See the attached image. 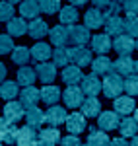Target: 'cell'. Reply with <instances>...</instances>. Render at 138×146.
Instances as JSON below:
<instances>
[{
	"mask_svg": "<svg viewBox=\"0 0 138 146\" xmlns=\"http://www.w3.org/2000/svg\"><path fill=\"white\" fill-rule=\"evenodd\" d=\"M101 92L105 94V98L115 100V98H119V96L125 92V80L121 78L119 74L111 72V74H107L103 78V82H101Z\"/></svg>",
	"mask_w": 138,
	"mask_h": 146,
	"instance_id": "6da1fadb",
	"label": "cell"
},
{
	"mask_svg": "<svg viewBox=\"0 0 138 146\" xmlns=\"http://www.w3.org/2000/svg\"><path fill=\"white\" fill-rule=\"evenodd\" d=\"M88 41H92V35L86 25H70L68 27V43L72 47H86Z\"/></svg>",
	"mask_w": 138,
	"mask_h": 146,
	"instance_id": "7a4b0ae2",
	"label": "cell"
},
{
	"mask_svg": "<svg viewBox=\"0 0 138 146\" xmlns=\"http://www.w3.org/2000/svg\"><path fill=\"white\" fill-rule=\"evenodd\" d=\"M113 49H115V53L119 56H130L132 51L136 49V41H134V37L123 33V35H119V37H115Z\"/></svg>",
	"mask_w": 138,
	"mask_h": 146,
	"instance_id": "3957f363",
	"label": "cell"
},
{
	"mask_svg": "<svg viewBox=\"0 0 138 146\" xmlns=\"http://www.w3.org/2000/svg\"><path fill=\"white\" fill-rule=\"evenodd\" d=\"M105 20H107L105 10H99V8H95V6L90 8V10L84 14V25H86L88 29H99V27H103Z\"/></svg>",
	"mask_w": 138,
	"mask_h": 146,
	"instance_id": "277c9868",
	"label": "cell"
},
{
	"mask_svg": "<svg viewBox=\"0 0 138 146\" xmlns=\"http://www.w3.org/2000/svg\"><path fill=\"white\" fill-rule=\"evenodd\" d=\"M93 60L92 56V49H86V47H70V62L76 64V66H90Z\"/></svg>",
	"mask_w": 138,
	"mask_h": 146,
	"instance_id": "5b68a950",
	"label": "cell"
},
{
	"mask_svg": "<svg viewBox=\"0 0 138 146\" xmlns=\"http://www.w3.org/2000/svg\"><path fill=\"white\" fill-rule=\"evenodd\" d=\"M84 96L86 94H84L82 88H78V86H68L64 90V94H62V100H64V105H68L70 109H76V107H82V103L86 100Z\"/></svg>",
	"mask_w": 138,
	"mask_h": 146,
	"instance_id": "8992f818",
	"label": "cell"
},
{
	"mask_svg": "<svg viewBox=\"0 0 138 146\" xmlns=\"http://www.w3.org/2000/svg\"><path fill=\"white\" fill-rule=\"evenodd\" d=\"M4 117L10 123L22 121V117H25V107L22 105V101H16V100L6 101V105H4Z\"/></svg>",
	"mask_w": 138,
	"mask_h": 146,
	"instance_id": "52a82bcc",
	"label": "cell"
},
{
	"mask_svg": "<svg viewBox=\"0 0 138 146\" xmlns=\"http://www.w3.org/2000/svg\"><path fill=\"white\" fill-rule=\"evenodd\" d=\"M80 88L84 90V94L88 96V98H95L99 92H101V80L97 74H88V76H84L80 82Z\"/></svg>",
	"mask_w": 138,
	"mask_h": 146,
	"instance_id": "ba28073f",
	"label": "cell"
},
{
	"mask_svg": "<svg viewBox=\"0 0 138 146\" xmlns=\"http://www.w3.org/2000/svg\"><path fill=\"white\" fill-rule=\"evenodd\" d=\"M66 119H68L66 109L60 105H49V109L45 111V123H49L51 127H58V125L66 123Z\"/></svg>",
	"mask_w": 138,
	"mask_h": 146,
	"instance_id": "9c48e42d",
	"label": "cell"
},
{
	"mask_svg": "<svg viewBox=\"0 0 138 146\" xmlns=\"http://www.w3.org/2000/svg\"><path fill=\"white\" fill-rule=\"evenodd\" d=\"M16 138H18V127H16V123L6 121V117H0V142L16 144Z\"/></svg>",
	"mask_w": 138,
	"mask_h": 146,
	"instance_id": "30bf717a",
	"label": "cell"
},
{
	"mask_svg": "<svg viewBox=\"0 0 138 146\" xmlns=\"http://www.w3.org/2000/svg\"><path fill=\"white\" fill-rule=\"evenodd\" d=\"M119 123H121V119H119V113L117 111H101L99 117H97L99 131H105V133L119 129Z\"/></svg>",
	"mask_w": 138,
	"mask_h": 146,
	"instance_id": "8fae6325",
	"label": "cell"
},
{
	"mask_svg": "<svg viewBox=\"0 0 138 146\" xmlns=\"http://www.w3.org/2000/svg\"><path fill=\"white\" fill-rule=\"evenodd\" d=\"M86 127H88V121H86V115L84 113H70L68 119H66V129H68L70 135H80L86 131Z\"/></svg>",
	"mask_w": 138,
	"mask_h": 146,
	"instance_id": "7c38bea8",
	"label": "cell"
},
{
	"mask_svg": "<svg viewBox=\"0 0 138 146\" xmlns=\"http://www.w3.org/2000/svg\"><path fill=\"white\" fill-rule=\"evenodd\" d=\"M29 51H31V60H33L35 64H37V62H47V60L53 56L51 45H49V43H43V41H37Z\"/></svg>",
	"mask_w": 138,
	"mask_h": 146,
	"instance_id": "4fadbf2b",
	"label": "cell"
},
{
	"mask_svg": "<svg viewBox=\"0 0 138 146\" xmlns=\"http://www.w3.org/2000/svg\"><path fill=\"white\" fill-rule=\"evenodd\" d=\"M35 72H37V78L43 84H51L57 78V64L55 62H39L35 66Z\"/></svg>",
	"mask_w": 138,
	"mask_h": 146,
	"instance_id": "5bb4252c",
	"label": "cell"
},
{
	"mask_svg": "<svg viewBox=\"0 0 138 146\" xmlns=\"http://www.w3.org/2000/svg\"><path fill=\"white\" fill-rule=\"evenodd\" d=\"M113 49V41H111V35L107 33H97L92 37V51H95L97 55H105Z\"/></svg>",
	"mask_w": 138,
	"mask_h": 146,
	"instance_id": "9a60e30c",
	"label": "cell"
},
{
	"mask_svg": "<svg viewBox=\"0 0 138 146\" xmlns=\"http://www.w3.org/2000/svg\"><path fill=\"white\" fill-rule=\"evenodd\" d=\"M60 78H62V82H64L66 86H76L78 82H82L84 74H82V68L80 66H76V64H68V66L62 68Z\"/></svg>",
	"mask_w": 138,
	"mask_h": 146,
	"instance_id": "2e32d148",
	"label": "cell"
},
{
	"mask_svg": "<svg viewBox=\"0 0 138 146\" xmlns=\"http://www.w3.org/2000/svg\"><path fill=\"white\" fill-rule=\"evenodd\" d=\"M37 140L43 146H57L60 142V133H58L57 127H47V129H41L39 131Z\"/></svg>",
	"mask_w": 138,
	"mask_h": 146,
	"instance_id": "e0dca14e",
	"label": "cell"
},
{
	"mask_svg": "<svg viewBox=\"0 0 138 146\" xmlns=\"http://www.w3.org/2000/svg\"><path fill=\"white\" fill-rule=\"evenodd\" d=\"M92 72L93 74H99V76H107L113 72V60L105 55H99L97 58L92 60Z\"/></svg>",
	"mask_w": 138,
	"mask_h": 146,
	"instance_id": "ac0fdd59",
	"label": "cell"
},
{
	"mask_svg": "<svg viewBox=\"0 0 138 146\" xmlns=\"http://www.w3.org/2000/svg\"><path fill=\"white\" fill-rule=\"evenodd\" d=\"M39 100H41V90H37L35 86H27V88H23L22 94H20V101H22V105L25 109L35 107Z\"/></svg>",
	"mask_w": 138,
	"mask_h": 146,
	"instance_id": "d6986e66",
	"label": "cell"
},
{
	"mask_svg": "<svg viewBox=\"0 0 138 146\" xmlns=\"http://www.w3.org/2000/svg\"><path fill=\"white\" fill-rule=\"evenodd\" d=\"M27 35L33 37L35 41L43 39L45 35H49V25H47V22H45V20H41V18L31 20V23L27 25Z\"/></svg>",
	"mask_w": 138,
	"mask_h": 146,
	"instance_id": "ffe728a7",
	"label": "cell"
},
{
	"mask_svg": "<svg viewBox=\"0 0 138 146\" xmlns=\"http://www.w3.org/2000/svg\"><path fill=\"white\" fill-rule=\"evenodd\" d=\"M105 33L107 35H119L125 33V20L121 18V16H107V20H105Z\"/></svg>",
	"mask_w": 138,
	"mask_h": 146,
	"instance_id": "44dd1931",
	"label": "cell"
},
{
	"mask_svg": "<svg viewBox=\"0 0 138 146\" xmlns=\"http://www.w3.org/2000/svg\"><path fill=\"white\" fill-rule=\"evenodd\" d=\"M49 37L55 47H64L68 43V27H64L62 23L53 25V29H49Z\"/></svg>",
	"mask_w": 138,
	"mask_h": 146,
	"instance_id": "7402d4cb",
	"label": "cell"
},
{
	"mask_svg": "<svg viewBox=\"0 0 138 146\" xmlns=\"http://www.w3.org/2000/svg\"><path fill=\"white\" fill-rule=\"evenodd\" d=\"M113 72L119 76H130L134 74V60L130 56H119L113 62Z\"/></svg>",
	"mask_w": 138,
	"mask_h": 146,
	"instance_id": "603a6c76",
	"label": "cell"
},
{
	"mask_svg": "<svg viewBox=\"0 0 138 146\" xmlns=\"http://www.w3.org/2000/svg\"><path fill=\"white\" fill-rule=\"evenodd\" d=\"M35 142H37V133L33 127L25 125L22 129H18V138H16L18 146H33Z\"/></svg>",
	"mask_w": 138,
	"mask_h": 146,
	"instance_id": "cb8c5ba5",
	"label": "cell"
},
{
	"mask_svg": "<svg viewBox=\"0 0 138 146\" xmlns=\"http://www.w3.org/2000/svg\"><path fill=\"white\" fill-rule=\"evenodd\" d=\"M25 123L29 125V127H33L35 131L41 129L43 123H45V111H41L37 105H35V107H29V109H25Z\"/></svg>",
	"mask_w": 138,
	"mask_h": 146,
	"instance_id": "d4e9b609",
	"label": "cell"
},
{
	"mask_svg": "<svg viewBox=\"0 0 138 146\" xmlns=\"http://www.w3.org/2000/svg\"><path fill=\"white\" fill-rule=\"evenodd\" d=\"M62 98V94H60V88L58 86H51V84H45L43 88H41V101H45L47 105H57V101Z\"/></svg>",
	"mask_w": 138,
	"mask_h": 146,
	"instance_id": "484cf974",
	"label": "cell"
},
{
	"mask_svg": "<svg viewBox=\"0 0 138 146\" xmlns=\"http://www.w3.org/2000/svg\"><path fill=\"white\" fill-rule=\"evenodd\" d=\"M20 14H22V18L35 20V18L41 14L39 0H23V2H20Z\"/></svg>",
	"mask_w": 138,
	"mask_h": 146,
	"instance_id": "4316f807",
	"label": "cell"
},
{
	"mask_svg": "<svg viewBox=\"0 0 138 146\" xmlns=\"http://www.w3.org/2000/svg\"><path fill=\"white\" fill-rule=\"evenodd\" d=\"M20 84L18 82H12V80H4L2 84H0V98L4 101H12L18 98V94H20V88H18Z\"/></svg>",
	"mask_w": 138,
	"mask_h": 146,
	"instance_id": "83f0119b",
	"label": "cell"
},
{
	"mask_svg": "<svg viewBox=\"0 0 138 146\" xmlns=\"http://www.w3.org/2000/svg\"><path fill=\"white\" fill-rule=\"evenodd\" d=\"M58 18H60V23L62 25H74V23L78 22V18H80V12H78V8L76 6H62L60 8V12H58Z\"/></svg>",
	"mask_w": 138,
	"mask_h": 146,
	"instance_id": "f1b7e54d",
	"label": "cell"
},
{
	"mask_svg": "<svg viewBox=\"0 0 138 146\" xmlns=\"http://www.w3.org/2000/svg\"><path fill=\"white\" fill-rule=\"evenodd\" d=\"M115 111L119 113V115H128V113H132L136 107V103H134V100L130 98V96H119V98H115Z\"/></svg>",
	"mask_w": 138,
	"mask_h": 146,
	"instance_id": "f546056e",
	"label": "cell"
},
{
	"mask_svg": "<svg viewBox=\"0 0 138 146\" xmlns=\"http://www.w3.org/2000/svg\"><path fill=\"white\" fill-rule=\"evenodd\" d=\"M27 25L29 23H25V20H23L22 16L20 18H12L10 22H8V35H12V37H22V35L27 33Z\"/></svg>",
	"mask_w": 138,
	"mask_h": 146,
	"instance_id": "4dcf8cb0",
	"label": "cell"
},
{
	"mask_svg": "<svg viewBox=\"0 0 138 146\" xmlns=\"http://www.w3.org/2000/svg\"><path fill=\"white\" fill-rule=\"evenodd\" d=\"M82 113L86 117H99L101 113V101L97 98H86L82 103Z\"/></svg>",
	"mask_w": 138,
	"mask_h": 146,
	"instance_id": "1f68e13d",
	"label": "cell"
},
{
	"mask_svg": "<svg viewBox=\"0 0 138 146\" xmlns=\"http://www.w3.org/2000/svg\"><path fill=\"white\" fill-rule=\"evenodd\" d=\"M35 78H37V72H35L33 68L29 66H22L18 70V84L23 86V88H27V86H33Z\"/></svg>",
	"mask_w": 138,
	"mask_h": 146,
	"instance_id": "d6a6232c",
	"label": "cell"
},
{
	"mask_svg": "<svg viewBox=\"0 0 138 146\" xmlns=\"http://www.w3.org/2000/svg\"><path fill=\"white\" fill-rule=\"evenodd\" d=\"M86 146H111V138L105 135V131H95L93 129L88 136Z\"/></svg>",
	"mask_w": 138,
	"mask_h": 146,
	"instance_id": "836d02e7",
	"label": "cell"
},
{
	"mask_svg": "<svg viewBox=\"0 0 138 146\" xmlns=\"http://www.w3.org/2000/svg\"><path fill=\"white\" fill-rule=\"evenodd\" d=\"M119 131H121L123 136H136L138 123L132 117H125V119H121V123H119Z\"/></svg>",
	"mask_w": 138,
	"mask_h": 146,
	"instance_id": "e575fe53",
	"label": "cell"
},
{
	"mask_svg": "<svg viewBox=\"0 0 138 146\" xmlns=\"http://www.w3.org/2000/svg\"><path fill=\"white\" fill-rule=\"evenodd\" d=\"M12 60H14L16 64L23 66L25 62L31 60V51H29L27 47H14V51H12Z\"/></svg>",
	"mask_w": 138,
	"mask_h": 146,
	"instance_id": "d590c367",
	"label": "cell"
},
{
	"mask_svg": "<svg viewBox=\"0 0 138 146\" xmlns=\"http://www.w3.org/2000/svg\"><path fill=\"white\" fill-rule=\"evenodd\" d=\"M53 62L57 64V66H68L70 62V49L66 47H57L55 49V53H53Z\"/></svg>",
	"mask_w": 138,
	"mask_h": 146,
	"instance_id": "8d00e7d4",
	"label": "cell"
},
{
	"mask_svg": "<svg viewBox=\"0 0 138 146\" xmlns=\"http://www.w3.org/2000/svg\"><path fill=\"white\" fill-rule=\"evenodd\" d=\"M39 8L43 14H49V16H53V14H57L60 12V0H39Z\"/></svg>",
	"mask_w": 138,
	"mask_h": 146,
	"instance_id": "74e56055",
	"label": "cell"
},
{
	"mask_svg": "<svg viewBox=\"0 0 138 146\" xmlns=\"http://www.w3.org/2000/svg\"><path fill=\"white\" fill-rule=\"evenodd\" d=\"M14 4L8 0H0V22H10L14 18Z\"/></svg>",
	"mask_w": 138,
	"mask_h": 146,
	"instance_id": "f35d334b",
	"label": "cell"
},
{
	"mask_svg": "<svg viewBox=\"0 0 138 146\" xmlns=\"http://www.w3.org/2000/svg\"><path fill=\"white\" fill-rule=\"evenodd\" d=\"M125 92H127V96H130V98L138 96V74L127 76V80H125Z\"/></svg>",
	"mask_w": 138,
	"mask_h": 146,
	"instance_id": "ab89813d",
	"label": "cell"
},
{
	"mask_svg": "<svg viewBox=\"0 0 138 146\" xmlns=\"http://www.w3.org/2000/svg\"><path fill=\"white\" fill-rule=\"evenodd\" d=\"M125 33L130 37H138V16H127L125 18Z\"/></svg>",
	"mask_w": 138,
	"mask_h": 146,
	"instance_id": "60d3db41",
	"label": "cell"
},
{
	"mask_svg": "<svg viewBox=\"0 0 138 146\" xmlns=\"http://www.w3.org/2000/svg\"><path fill=\"white\" fill-rule=\"evenodd\" d=\"M14 51V41H12V35L0 33V55H6Z\"/></svg>",
	"mask_w": 138,
	"mask_h": 146,
	"instance_id": "b9f144b4",
	"label": "cell"
},
{
	"mask_svg": "<svg viewBox=\"0 0 138 146\" xmlns=\"http://www.w3.org/2000/svg\"><path fill=\"white\" fill-rule=\"evenodd\" d=\"M123 4H125V0H111L105 10V16H119V12L123 10Z\"/></svg>",
	"mask_w": 138,
	"mask_h": 146,
	"instance_id": "7bdbcfd3",
	"label": "cell"
},
{
	"mask_svg": "<svg viewBox=\"0 0 138 146\" xmlns=\"http://www.w3.org/2000/svg\"><path fill=\"white\" fill-rule=\"evenodd\" d=\"M123 10L127 12V16H138V0H125Z\"/></svg>",
	"mask_w": 138,
	"mask_h": 146,
	"instance_id": "ee69618b",
	"label": "cell"
},
{
	"mask_svg": "<svg viewBox=\"0 0 138 146\" xmlns=\"http://www.w3.org/2000/svg\"><path fill=\"white\" fill-rule=\"evenodd\" d=\"M58 144H60V146H84V144H82V140H80V138H78V135L62 136Z\"/></svg>",
	"mask_w": 138,
	"mask_h": 146,
	"instance_id": "f6af8a7d",
	"label": "cell"
},
{
	"mask_svg": "<svg viewBox=\"0 0 138 146\" xmlns=\"http://www.w3.org/2000/svg\"><path fill=\"white\" fill-rule=\"evenodd\" d=\"M92 2H93L95 8H99V10H107V6H109L111 0H92Z\"/></svg>",
	"mask_w": 138,
	"mask_h": 146,
	"instance_id": "bcb514c9",
	"label": "cell"
},
{
	"mask_svg": "<svg viewBox=\"0 0 138 146\" xmlns=\"http://www.w3.org/2000/svg\"><path fill=\"white\" fill-rule=\"evenodd\" d=\"M111 146H130V144L127 142V138L119 136V138H115V140H111Z\"/></svg>",
	"mask_w": 138,
	"mask_h": 146,
	"instance_id": "7dc6e473",
	"label": "cell"
},
{
	"mask_svg": "<svg viewBox=\"0 0 138 146\" xmlns=\"http://www.w3.org/2000/svg\"><path fill=\"white\" fill-rule=\"evenodd\" d=\"M6 74H8V68H6V64H4V62H0V84L6 80Z\"/></svg>",
	"mask_w": 138,
	"mask_h": 146,
	"instance_id": "c3c4849f",
	"label": "cell"
},
{
	"mask_svg": "<svg viewBox=\"0 0 138 146\" xmlns=\"http://www.w3.org/2000/svg\"><path fill=\"white\" fill-rule=\"evenodd\" d=\"M86 2H88V0H70V4H72V6H76V8H78V6H84Z\"/></svg>",
	"mask_w": 138,
	"mask_h": 146,
	"instance_id": "681fc988",
	"label": "cell"
},
{
	"mask_svg": "<svg viewBox=\"0 0 138 146\" xmlns=\"http://www.w3.org/2000/svg\"><path fill=\"white\" fill-rule=\"evenodd\" d=\"M130 146H138V136H132V140H130Z\"/></svg>",
	"mask_w": 138,
	"mask_h": 146,
	"instance_id": "f907efd6",
	"label": "cell"
},
{
	"mask_svg": "<svg viewBox=\"0 0 138 146\" xmlns=\"http://www.w3.org/2000/svg\"><path fill=\"white\" fill-rule=\"evenodd\" d=\"M132 119H134V121L138 123V109H134V117H132Z\"/></svg>",
	"mask_w": 138,
	"mask_h": 146,
	"instance_id": "816d5d0a",
	"label": "cell"
},
{
	"mask_svg": "<svg viewBox=\"0 0 138 146\" xmlns=\"http://www.w3.org/2000/svg\"><path fill=\"white\" fill-rule=\"evenodd\" d=\"M134 72H136V74H138V60H136V62H134Z\"/></svg>",
	"mask_w": 138,
	"mask_h": 146,
	"instance_id": "f5cc1de1",
	"label": "cell"
},
{
	"mask_svg": "<svg viewBox=\"0 0 138 146\" xmlns=\"http://www.w3.org/2000/svg\"><path fill=\"white\" fill-rule=\"evenodd\" d=\"M8 2H12V4H14V2H23V0H8Z\"/></svg>",
	"mask_w": 138,
	"mask_h": 146,
	"instance_id": "db71d44e",
	"label": "cell"
},
{
	"mask_svg": "<svg viewBox=\"0 0 138 146\" xmlns=\"http://www.w3.org/2000/svg\"><path fill=\"white\" fill-rule=\"evenodd\" d=\"M33 146H43V144H41V142H35V144Z\"/></svg>",
	"mask_w": 138,
	"mask_h": 146,
	"instance_id": "11a10c76",
	"label": "cell"
},
{
	"mask_svg": "<svg viewBox=\"0 0 138 146\" xmlns=\"http://www.w3.org/2000/svg\"><path fill=\"white\" fill-rule=\"evenodd\" d=\"M136 51H138V41H136Z\"/></svg>",
	"mask_w": 138,
	"mask_h": 146,
	"instance_id": "9f6ffc18",
	"label": "cell"
},
{
	"mask_svg": "<svg viewBox=\"0 0 138 146\" xmlns=\"http://www.w3.org/2000/svg\"><path fill=\"white\" fill-rule=\"evenodd\" d=\"M0 146H2V142H0Z\"/></svg>",
	"mask_w": 138,
	"mask_h": 146,
	"instance_id": "6f0895ef",
	"label": "cell"
}]
</instances>
